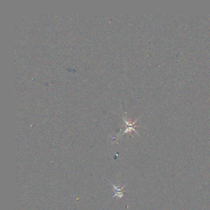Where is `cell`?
<instances>
[{"label": "cell", "instance_id": "6da1fadb", "mask_svg": "<svg viewBox=\"0 0 210 210\" xmlns=\"http://www.w3.org/2000/svg\"><path fill=\"white\" fill-rule=\"evenodd\" d=\"M112 186L115 188V189L116 190L115 194V195H113V197H115V196H118V197H119V198H121V197H122V196H123V188L126 186H124L123 187H117L115 185L112 184Z\"/></svg>", "mask_w": 210, "mask_h": 210}]
</instances>
